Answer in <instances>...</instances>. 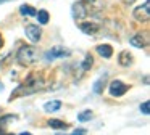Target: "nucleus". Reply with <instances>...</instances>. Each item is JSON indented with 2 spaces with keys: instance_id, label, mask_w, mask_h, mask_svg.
Wrapping results in <instances>:
<instances>
[{
  "instance_id": "nucleus-22",
  "label": "nucleus",
  "mask_w": 150,
  "mask_h": 135,
  "mask_svg": "<svg viewBox=\"0 0 150 135\" xmlns=\"http://www.w3.org/2000/svg\"><path fill=\"white\" fill-rule=\"evenodd\" d=\"M5 2H10V0H0V3H5Z\"/></svg>"
},
{
  "instance_id": "nucleus-16",
  "label": "nucleus",
  "mask_w": 150,
  "mask_h": 135,
  "mask_svg": "<svg viewBox=\"0 0 150 135\" xmlns=\"http://www.w3.org/2000/svg\"><path fill=\"white\" fill-rule=\"evenodd\" d=\"M91 119H92V111L91 109H86V111H82V112L78 114V121L79 122H87V121H91Z\"/></svg>"
},
{
  "instance_id": "nucleus-14",
  "label": "nucleus",
  "mask_w": 150,
  "mask_h": 135,
  "mask_svg": "<svg viewBox=\"0 0 150 135\" xmlns=\"http://www.w3.org/2000/svg\"><path fill=\"white\" fill-rule=\"evenodd\" d=\"M37 19H39V24H47V22H49V11H47V10H39V11H37Z\"/></svg>"
},
{
  "instance_id": "nucleus-7",
  "label": "nucleus",
  "mask_w": 150,
  "mask_h": 135,
  "mask_svg": "<svg viewBox=\"0 0 150 135\" xmlns=\"http://www.w3.org/2000/svg\"><path fill=\"white\" fill-rule=\"evenodd\" d=\"M97 53L100 55V56H103V58H111L113 56V47L111 45H108V44H102V45H97Z\"/></svg>"
},
{
  "instance_id": "nucleus-1",
  "label": "nucleus",
  "mask_w": 150,
  "mask_h": 135,
  "mask_svg": "<svg viewBox=\"0 0 150 135\" xmlns=\"http://www.w3.org/2000/svg\"><path fill=\"white\" fill-rule=\"evenodd\" d=\"M37 58H39V51H37V48L33 47V45H24V47H21L20 51H18V55H16V61L20 64H23V66L36 63Z\"/></svg>"
},
{
  "instance_id": "nucleus-11",
  "label": "nucleus",
  "mask_w": 150,
  "mask_h": 135,
  "mask_svg": "<svg viewBox=\"0 0 150 135\" xmlns=\"http://www.w3.org/2000/svg\"><path fill=\"white\" fill-rule=\"evenodd\" d=\"M118 61H120L121 66H131V63H132V55L129 51H121L120 56H118Z\"/></svg>"
},
{
  "instance_id": "nucleus-18",
  "label": "nucleus",
  "mask_w": 150,
  "mask_h": 135,
  "mask_svg": "<svg viewBox=\"0 0 150 135\" xmlns=\"http://www.w3.org/2000/svg\"><path fill=\"white\" fill-rule=\"evenodd\" d=\"M140 111H142L144 114H149L150 112V101H144L142 105H140Z\"/></svg>"
},
{
  "instance_id": "nucleus-5",
  "label": "nucleus",
  "mask_w": 150,
  "mask_h": 135,
  "mask_svg": "<svg viewBox=\"0 0 150 135\" xmlns=\"http://www.w3.org/2000/svg\"><path fill=\"white\" fill-rule=\"evenodd\" d=\"M69 55H71V51L66 50L65 47H53L45 53V58L49 61H53L57 58H65V56H69Z\"/></svg>"
},
{
  "instance_id": "nucleus-15",
  "label": "nucleus",
  "mask_w": 150,
  "mask_h": 135,
  "mask_svg": "<svg viewBox=\"0 0 150 135\" xmlns=\"http://www.w3.org/2000/svg\"><path fill=\"white\" fill-rule=\"evenodd\" d=\"M47 124H49V127H52V129H66V127H68V124H66V122L58 121V119H50Z\"/></svg>"
},
{
  "instance_id": "nucleus-20",
  "label": "nucleus",
  "mask_w": 150,
  "mask_h": 135,
  "mask_svg": "<svg viewBox=\"0 0 150 135\" xmlns=\"http://www.w3.org/2000/svg\"><path fill=\"white\" fill-rule=\"evenodd\" d=\"M4 45V39H2V34H0V47Z\"/></svg>"
},
{
  "instance_id": "nucleus-3",
  "label": "nucleus",
  "mask_w": 150,
  "mask_h": 135,
  "mask_svg": "<svg viewBox=\"0 0 150 135\" xmlns=\"http://www.w3.org/2000/svg\"><path fill=\"white\" fill-rule=\"evenodd\" d=\"M134 18L139 22L149 21V18H150V2L149 0H145V3H144L142 6H137V8L134 10Z\"/></svg>"
},
{
  "instance_id": "nucleus-2",
  "label": "nucleus",
  "mask_w": 150,
  "mask_h": 135,
  "mask_svg": "<svg viewBox=\"0 0 150 135\" xmlns=\"http://www.w3.org/2000/svg\"><path fill=\"white\" fill-rule=\"evenodd\" d=\"M127 90H129V87L126 84H123L121 80H111L110 85H108V92H110L111 96H123Z\"/></svg>"
},
{
  "instance_id": "nucleus-21",
  "label": "nucleus",
  "mask_w": 150,
  "mask_h": 135,
  "mask_svg": "<svg viewBox=\"0 0 150 135\" xmlns=\"http://www.w3.org/2000/svg\"><path fill=\"white\" fill-rule=\"evenodd\" d=\"M20 135H33V134H29V132H23V134H20Z\"/></svg>"
},
{
  "instance_id": "nucleus-6",
  "label": "nucleus",
  "mask_w": 150,
  "mask_h": 135,
  "mask_svg": "<svg viewBox=\"0 0 150 135\" xmlns=\"http://www.w3.org/2000/svg\"><path fill=\"white\" fill-rule=\"evenodd\" d=\"M71 13H73V18L74 19H82V18H86V15H87V8H86V5L82 2H78V3L73 5Z\"/></svg>"
},
{
  "instance_id": "nucleus-10",
  "label": "nucleus",
  "mask_w": 150,
  "mask_h": 135,
  "mask_svg": "<svg viewBox=\"0 0 150 135\" xmlns=\"http://www.w3.org/2000/svg\"><path fill=\"white\" fill-rule=\"evenodd\" d=\"M60 108H62V101H60V100H52V101H47L45 105H44V109H45L47 112H55V111H58Z\"/></svg>"
},
{
  "instance_id": "nucleus-24",
  "label": "nucleus",
  "mask_w": 150,
  "mask_h": 135,
  "mask_svg": "<svg viewBox=\"0 0 150 135\" xmlns=\"http://www.w3.org/2000/svg\"><path fill=\"white\" fill-rule=\"evenodd\" d=\"M7 135H13V134H7Z\"/></svg>"
},
{
  "instance_id": "nucleus-19",
  "label": "nucleus",
  "mask_w": 150,
  "mask_h": 135,
  "mask_svg": "<svg viewBox=\"0 0 150 135\" xmlns=\"http://www.w3.org/2000/svg\"><path fill=\"white\" fill-rule=\"evenodd\" d=\"M87 134V130H84V129H79V130H74V132H71L69 135H86Z\"/></svg>"
},
{
  "instance_id": "nucleus-9",
  "label": "nucleus",
  "mask_w": 150,
  "mask_h": 135,
  "mask_svg": "<svg viewBox=\"0 0 150 135\" xmlns=\"http://www.w3.org/2000/svg\"><path fill=\"white\" fill-rule=\"evenodd\" d=\"M79 29H81L84 34H89V35H94L95 32L98 31V26L94 24V22H82L79 24Z\"/></svg>"
},
{
  "instance_id": "nucleus-8",
  "label": "nucleus",
  "mask_w": 150,
  "mask_h": 135,
  "mask_svg": "<svg viewBox=\"0 0 150 135\" xmlns=\"http://www.w3.org/2000/svg\"><path fill=\"white\" fill-rule=\"evenodd\" d=\"M105 84H107V77H105V76H100L97 80H95V82H94V85H92V90H94V93H95V95H100V93L103 92Z\"/></svg>"
},
{
  "instance_id": "nucleus-17",
  "label": "nucleus",
  "mask_w": 150,
  "mask_h": 135,
  "mask_svg": "<svg viewBox=\"0 0 150 135\" xmlns=\"http://www.w3.org/2000/svg\"><path fill=\"white\" fill-rule=\"evenodd\" d=\"M92 63H94V58H92L91 53H87V55H86V58H84V61H82V69H84V71L91 69Z\"/></svg>"
},
{
  "instance_id": "nucleus-23",
  "label": "nucleus",
  "mask_w": 150,
  "mask_h": 135,
  "mask_svg": "<svg viewBox=\"0 0 150 135\" xmlns=\"http://www.w3.org/2000/svg\"><path fill=\"white\" fill-rule=\"evenodd\" d=\"M86 2H94V0H86Z\"/></svg>"
},
{
  "instance_id": "nucleus-13",
  "label": "nucleus",
  "mask_w": 150,
  "mask_h": 135,
  "mask_svg": "<svg viewBox=\"0 0 150 135\" xmlns=\"http://www.w3.org/2000/svg\"><path fill=\"white\" fill-rule=\"evenodd\" d=\"M129 44L132 45V47H136V48H142L144 45H145V42H144L142 35H134V37L129 39Z\"/></svg>"
},
{
  "instance_id": "nucleus-4",
  "label": "nucleus",
  "mask_w": 150,
  "mask_h": 135,
  "mask_svg": "<svg viewBox=\"0 0 150 135\" xmlns=\"http://www.w3.org/2000/svg\"><path fill=\"white\" fill-rule=\"evenodd\" d=\"M24 32H26V37L29 39L33 44L39 42L40 40V35H42V29H40V26H36V24H26Z\"/></svg>"
},
{
  "instance_id": "nucleus-12",
  "label": "nucleus",
  "mask_w": 150,
  "mask_h": 135,
  "mask_svg": "<svg viewBox=\"0 0 150 135\" xmlns=\"http://www.w3.org/2000/svg\"><path fill=\"white\" fill-rule=\"evenodd\" d=\"M20 13L23 16H36L37 15V10L31 5H21L20 6Z\"/></svg>"
}]
</instances>
